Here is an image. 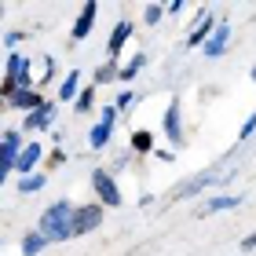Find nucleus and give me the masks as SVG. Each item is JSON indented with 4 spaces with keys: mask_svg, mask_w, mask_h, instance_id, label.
Here are the masks:
<instances>
[{
    "mask_svg": "<svg viewBox=\"0 0 256 256\" xmlns=\"http://www.w3.org/2000/svg\"><path fill=\"white\" fill-rule=\"evenodd\" d=\"M74 212H77V208L70 205V202H55L48 212L40 216V234L48 238V242H66V238H74Z\"/></svg>",
    "mask_w": 256,
    "mask_h": 256,
    "instance_id": "nucleus-1",
    "label": "nucleus"
},
{
    "mask_svg": "<svg viewBox=\"0 0 256 256\" xmlns=\"http://www.w3.org/2000/svg\"><path fill=\"white\" fill-rule=\"evenodd\" d=\"M18 154H22V136L8 128V132H4V143H0V176H8V172L18 165Z\"/></svg>",
    "mask_w": 256,
    "mask_h": 256,
    "instance_id": "nucleus-2",
    "label": "nucleus"
},
{
    "mask_svg": "<svg viewBox=\"0 0 256 256\" xmlns=\"http://www.w3.org/2000/svg\"><path fill=\"white\" fill-rule=\"evenodd\" d=\"M92 187H96L99 202H106V205H121V190H118V183L110 180V172H106V168H96V172H92Z\"/></svg>",
    "mask_w": 256,
    "mask_h": 256,
    "instance_id": "nucleus-3",
    "label": "nucleus"
},
{
    "mask_svg": "<svg viewBox=\"0 0 256 256\" xmlns=\"http://www.w3.org/2000/svg\"><path fill=\"white\" fill-rule=\"evenodd\" d=\"M102 224V208L99 205H80L74 212V234H88Z\"/></svg>",
    "mask_w": 256,
    "mask_h": 256,
    "instance_id": "nucleus-4",
    "label": "nucleus"
},
{
    "mask_svg": "<svg viewBox=\"0 0 256 256\" xmlns=\"http://www.w3.org/2000/svg\"><path fill=\"white\" fill-rule=\"evenodd\" d=\"M114 124H118V110L106 106V110H102V121H99L96 128H92L88 143L96 146V150H102V146H106V139H110V132H114Z\"/></svg>",
    "mask_w": 256,
    "mask_h": 256,
    "instance_id": "nucleus-5",
    "label": "nucleus"
},
{
    "mask_svg": "<svg viewBox=\"0 0 256 256\" xmlns=\"http://www.w3.org/2000/svg\"><path fill=\"white\" fill-rule=\"evenodd\" d=\"M212 180H220V172H208V176H194V180H187V183H180V187L168 194V202H183V198H190V194H198L202 187H208Z\"/></svg>",
    "mask_w": 256,
    "mask_h": 256,
    "instance_id": "nucleus-6",
    "label": "nucleus"
},
{
    "mask_svg": "<svg viewBox=\"0 0 256 256\" xmlns=\"http://www.w3.org/2000/svg\"><path fill=\"white\" fill-rule=\"evenodd\" d=\"M216 33V22H212V15L208 11H202V18H198V26L190 30V37H187V44L190 48H198V44H208V37Z\"/></svg>",
    "mask_w": 256,
    "mask_h": 256,
    "instance_id": "nucleus-7",
    "label": "nucleus"
},
{
    "mask_svg": "<svg viewBox=\"0 0 256 256\" xmlns=\"http://www.w3.org/2000/svg\"><path fill=\"white\" fill-rule=\"evenodd\" d=\"M227 40H230V30H227V22H220L216 33H212V37H208V44H205V59H220V55H224V48H227Z\"/></svg>",
    "mask_w": 256,
    "mask_h": 256,
    "instance_id": "nucleus-8",
    "label": "nucleus"
},
{
    "mask_svg": "<svg viewBox=\"0 0 256 256\" xmlns=\"http://www.w3.org/2000/svg\"><path fill=\"white\" fill-rule=\"evenodd\" d=\"M165 132H168V143H180L183 139V124H180V99L168 102L165 110Z\"/></svg>",
    "mask_w": 256,
    "mask_h": 256,
    "instance_id": "nucleus-9",
    "label": "nucleus"
},
{
    "mask_svg": "<svg viewBox=\"0 0 256 256\" xmlns=\"http://www.w3.org/2000/svg\"><path fill=\"white\" fill-rule=\"evenodd\" d=\"M96 11H99V4L96 0H88L84 4V11H80V18H77V26H74V37L80 40V37H88L92 33V22H96Z\"/></svg>",
    "mask_w": 256,
    "mask_h": 256,
    "instance_id": "nucleus-10",
    "label": "nucleus"
},
{
    "mask_svg": "<svg viewBox=\"0 0 256 256\" xmlns=\"http://www.w3.org/2000/svg\"><path fill=\"white\" fill-rule=\"evenodd\" d=\"M52 121H55V102H44L40 110H33L26 118V128H52Z\"/></svg>",
    "mask_w": 256,
    "mask_h": 256,
    "instance_id": "nucleus-11",
    "label": "nucleus"
},
{
    "mask_svg": "<svg viewBox=\"0 0 256 256\" xmlns=\"http://www.w3.org/2000/svg\"><path fill=\"white\" fill-rule=\"evenodd\" d=\"M8 102H11L15 110H40V106H44L37 92H15V96H11Z\"/></svg>",
    "mask_w": 256,
    "mask_h": 256,
    "instance_id": "nucleus-12",
    "label": "nucleus"
},
{
    "mask_svg": "<svg viewBox=\"0 0 256 256\" xmlns=\"http://www.w3.org/2000/svg\"><path fill=\"white\" fill-rule=\"evenodd\" d=\"M40 161V146L37 143H30L26 150L18 154V165H15V172H33V165Z\"/></svg>",
    "mask_w": 256,
    "mask_h": 256,
    "instance_id": "nucleus-13",
    "label": "nucleus"
},
{
    "mask_svg": "<svg viewBox=\"0 0 256 256\" xmlns=\"http://www.w3.org/2000/svg\"><path fill=\"white\" fill-rule=\"evenodd\" d=\"M128 37H132V22H118V30H114V37H110V59L124 48Z\"/></svg>",
    "mask_w": 256,
    "mask_h": 256,
    "instance_id": "nucleus-14",
    "label": "nucleus"
},
{
    "mask_svg": "<svg viewBox=\"0 0 256 256\" xmlns=\"http://www.w3.org/2000/svg\"><path fill=\"white\" fill-rule=\"evenodd\" d=\"M242 205V198H227V194H220V198H212L205 208H202V216H208V212H224V208H238Z\"/></svg>",
    "mask_w": 256,
    "mask_h": 256,
    "instance_id": "nucleus-15",
    "label": "nucleus"
},
{
    "mask_svg": "<svg viewBox=\"0 0 256 256\" xmlns=\"http://www.w3.org/2000/svg\"><path fill=\"white\" fill-rule=\"evenodd\" d=\"M44 246H48V238H44L40 230H33V234H26V238H22V256H37Z\"/></svg>",
    "mask_w": 256,
    "mask_h": 256,
    "instance_id": "nucleus-16",
    "label": "nucleus"
},
{
    "mask_svg": "<svg viewBox=\"0 0 256 256\" xmlns=\"http://www.w3.org/2000/svg\"><path fill=\"white\" fill-rule=\"evenodd\" d=\"M77 84H80V74L74 70V74H70V77L62 80V88H59V99H66V102L74 99V102H77Z\"/></svg>",
    "mask_w": 256,
    "mask_h": 256,
    "instance_id": "nucleus-17",
    "label": "nucleus"
},
{
    "mask_svg": "<svg viewBox=\"0 0 256 256\" xmlns=\"http://www.w3.org/2000/svg\"><path fill=\"white\" fill-rule=\"evenodd\" d=\"M40 187H44V176H37V172L18 180V194H33V190H40Z\"/></svg>",
    "mask_w": 256,
    "mask_h": 256,
    "instance_id": "nucleus-18",
    "label": "nucleus"
},
{
    "mask_svg": "<svg viewBox=\"0 0 256 256\" xmlns=\"http://www.w3.org/2000/svg\"><path fill=\"white\" fill-rule=\"evenodd\" d=\"M161 15H165V4H146V11H143L146 26H158V22H161Z\"/></svg>",
    "mask_w": 256,
    "mask_h": 256,
    "instance_id": "nucleus-19",
    "label": "nucleus"
},
{
    "mask_svg": "<svg viewBox=\"0 0 256 256\" xmlns=\"http://www.w3.org/2000/svg\"><path fill=\"white\" fill-rule=\"evenodd\" d=\"M92 99H96V92H92V88H84V92H80V96H77V102H74V106H77V114L92 110Z\"/></svg>",
    "mask_w": 256,
    "mask_h": 256,
    "instance_id": "nucleus-20",
    "label": "nucleus"
},
{
    "mask_svg": "<svg viewBox=\"0 0 256 256\" xmlns=\"http://www.w3.org/2000/svg\"><path fill=\"white\" fill-rule=\"evenodd\" d=\"M143 62H146V59H143V55H136V59H132V62H128V66L121 70V80H132V77L139 74V66H143Z\"/></svg>",
    "mask_w": 256,
    "mask_h": 256,
    "instance_id": "nucleus-21",
    "label": "nucleus"
},
{
    "mask_svg": "<svg viewBox=\"0 0 256 256\" xmlns=\"http://www.w3.org/2000/svg\"><path fill=\"white\" fill-rule=\"evenodd\" d=\"M132 146L136 150H150V132H136L132 136Z\"/></svg>",
    "mask_w": 256,
    "mask_h": 256,
    "instance_id": "nucleus-22",
    "label": "nucleus"
},
{
    "mask_svg": "<svg viewBox=\"0 0 256 256\" xmlns=\"http://www.w3.org/2000/svg\"><path fill=\"white\" fill-rule=\"evenodd\" d=\"M252 132H256V114H252V118H249L246 124H242V139H249Z\"/></svg>",
    "mask_w": 256,
    "mask_h": 256,
    "instance_id": "nucleus-23",
    "label": "nucleus"
},
{
    "mask_svg": "<svg viewBox=\"0 0 256 256\" xmlns=\"http://www.w3.org/2000/svg\"><path fill=\"white\" fill-rule=\"evenodd\" d=\"M106 77H114V59H110V66H102L99 74H96V80H99V84H102V80H106Z\"/></svg>",
    "mask_w": 256,
    "mask_h": 256,
    "instance_id": "nucleus-24",
    "label": "nucleus"
},
{
    "mask_svg": "<svg viewBox=\"0 0 256 256\" xmlns=\"http://www.w3.org/2000/svg\"><path fill=\"white\" fill-rule=\"evenodd\" d=\"M242 249H256V230H252L249 238H242Z\"/></svg>",
    "mask_w": 256,
    "mask_h": 256,
    "instance_id": "nucleus-25",
    "label": "nucleus"
},
{
    "mask_svg": "<svg viewBox=\"0 0 256 256\" xmlns=\"http://www.w3.org/2000/svg\"><path fill=\"white\" fill-rule=\"evenodd\" d=\"M252 80H256V66H252Z\"/></svg>",
    "mask_w": 256,
    "mask_h": 256,
    "instance_id": "nucleus-26",
    "label": "nucleus"
}]
</instances>
